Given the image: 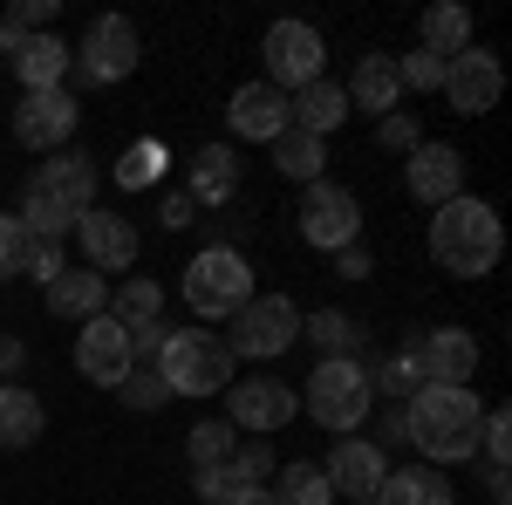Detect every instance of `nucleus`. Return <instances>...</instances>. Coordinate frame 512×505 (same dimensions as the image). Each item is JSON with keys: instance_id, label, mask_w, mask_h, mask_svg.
<instances>
[{"instance_id": "1", "label": "nucleus", "mask_w": 512, "mask_h": 505, "mask_svg": "<svg viewBox=\"0 0 512 505\" xmlns=\"http://www.w3.org/2000/svg\"><path fill=\"white\" fill-rule=\"evenodd\" d=\"M96 212V164L82 151H55L48 164H35L28 198H21V226L35 239H69Z\"/></svg>"}, {"instance_id": "2", "label": "nucleus", "mask_w": 512, "mask_h": 505, "mask_svg": "<svg viewBox=\"0 0 512 505\" xmlns=\"http://www.w3.org/2000/svg\"><path fill=\"white\" fill-rule=\"evenodd\" d=\"M403 417H410V444H417L431 465H465L478 451V417H485V403H478V389H465V383H424L403 403Z\"/></svg>"}, {"instance_id": "3", "label": "nucleus", "mask_w": 512, "mask_h": 505, "mask_svg": "<svg viewBox=\"0 0 512 505\" xmlns=\"http://www.w3.org/2000/svg\"><path fill=\"white\" fill-rule=\"evenodd\" d=\"M499 253H506V226H499V212H492L485 198H451V205H437L431 260L451 273V280H485V273L499 267Z\"/></svg>"}, {"instance_id": "4", "label": "nucleus", "mask_w": 512, "mask_h": 505, "mask_svg": "<svg viewBox=\"0 0 512 505\" xmlns=\"http://www.w3.org/2000/svg\"><path fill=\"white\" fill-rule=\"evenodd\" d=\"M158 376L171 396H219L233 383V349L212 328H171L158 349Z\"/></svg>"}, {"instance_id": "5", "label": "nucleus", "mask_w": 512, "mask_h": 505, "mask_svg": "<svg viewBox=\"0 0 512 505\" xmlns=\"http://www.w3.org/2000/svg\"><path fill=\"white\" fill-rule=\"evenodd\" d=\"M369 410H376V389H369V369H362V355L315 362V376H308V417H315L321 430H335V437H355V430L369 424Z\"/></svg>"}, {"instance_id": "6", "label": "nucleus", "mask_w": 512, "mask_h": 505, "mask_svg": "<svg viewBox=\"0 0 512 505\" xmlns=\"http://www.w3.org/2000/svg\"><path fill=\"white\" fill-rule=\"evenodd\" d=\"M185 301L198 321H233L253 301V260L239 246H198V260L185 267Z\"/></svg>"}, {"instance_id": "7", "label": "nucleus", "mask_w": 512, "mask_h": 505, "mask_svg": "<svg viewBox=\"0 0 512 505\" xmlns=\"http://www.w3.org/2000/svg\"><path fill=\"white\" fill-rule=\"evenodd\" d=\"M137 62H144V35H137V21L130 14H96L82 41L69 48V69H76L89 89H110V82L137 76Z\"/></svg>"}, {"instance_id": "8", "label": "nucleus", "mask_w": 512, "mask_h": 505, "mask_svg": "<svg viewBox=\"0 0 512 505\" xmlns=\"http://www.w3.org/2000/svg\"><path fill=\"white\" fill-rule=\"evenodd\" d=\"M301 342V308L287 301V294H253L246 308L233 314V362L246 355V362H274V355H287Z\"/></svg>"}, {"instance_id": "9", "label": "nucleus", "mask_w": 512, "mask_h": 505, "mask_svg": "<svg viewBox=\"0 0 512 505\" xmlns=\"http://www.w3.org/2000/svg\"><path fill=\"white\" fill-rule=\"evenodd\" d=\"M301 239L308 246H321V253H342V246H355L362 239V205H355L349 185H335V178H315L308 192H301Z\"/></svg>"}, {"instance_id": "10", "label": "nucleus", "mask_w": 512, "mask_h": 505, "mask_svg": "<svg viewBox=\"0 0 512 505\" xmlns=\"http://www.w3.org/2000/svg\"><path fill=\"white\" fill-rule=\"evenodd\" d=\"M260 55H267V82H274V89H308V82H321L328 41H321L308 21H274L267 41H260Z\"/></svg>"}, {"instance_id": "11", "label": "nucleus", "mask_w": 512, "mask_h": 505, "mask_svg": "<svg viewBox=\"0 0 512 505\" xmlns=\"http://www.w3.org/2000/svg\"><path fill=\"white\" fill-rule=\"evenodd\" d=\"M444 96H451V110L458 117H485L499 96H506V69H499V55L492 48H465V55H451L444 62Z\"/></svg>"}, {"instance_id": "12", "label": "nucleus", "mask_w": 512, "mask_h": 505, "mask_svg": "<svg viewBox=\"0 0 512 505\" xmlns=\"http://www.w3.org/2000/svg\"><path fill=\"white\" fill-rule=\"evenodd\" d=\"M76 96L69 89H35V96H21V110H14V144L21 151H62L69 137H76Z\"/></svg>"}, {"instance_id": "13", "label": "nucleus", "mask_w": 512, "mask_h": 505, "mask_svg": "<svg viewBox=\"0 0 512 505\" xmlns=\"http://www.w3.org/2000/svg\"><path fill=\"white\" fill-rule=\"evenodd\" d=\"M403 349L417 362V383H465L472 389V369H478V335L472 328H431V335H410Z\"/></svg>"}, {"instance_id": "14", "label": "nucleus", "mask_w": 512, "mask_h": 505, "mask_svg": "<svg viewBox=\"0 0 512 505\" xmlns=\"http://www.w3.org/2000/svg\"><path fill=\"white\" fill-rule=\"evenodd\" d=\"M76 369L89 376V383H103V389H117L123 376H130V328H123L110 308L89 314V321L76 328Z\"/></svg>"}, {"instance_id": "15", "label": "nucleus", "mask_w": 512, "mask_h": 505, "mask_svg": "<svg viewBox=\"0 0 512 505\" xmlns=\"http://www.w3.org/2000/svg\"><path fill=\"white\" fill-rule=\"evenodd\" d=\"M294 410H301V396L287 383H274V376H253V383H226V424L233 430H280V424H294Z\"/></svg>"}, {"instance_id": "16", "label": "nucleus", "mask_w": 512, "mask_h": 505, "mask_svg": "<svg viewBox=\"0 0 512 505\" xmlns=\"http://www.w3.org/2000/svg\"><path fill=\"white\" fill-rule=\"evenodd\" d=\"M383 471H390V458H383L369 437H335V451H328L321 478H328V492H342V499L355 505V499H376Z\"/></svg>"}, {"instance_id": "17", "label": "nucleus", "mask_w": 512, "mask_h": 505, "mask_svg": "<svg viewBox=\"0 0 512 505\" xmlns=\"http://www.w3.org/2000/svg\"><path fill=\"white\" fill-rule=\"evenodd\" d=\"M403 185L417 205H451V198H465V157L451 144H417L403 164Z\"/></svg>"}, {"instance_id": "18", "label": "nucleus", "mask_w": 512, "mask_h": 505, "mask_svg": "<svg viewBox=\"0 0 512 505\" xmlns=\"http://www.w3.org/2000/svg\"><path fill=\"white\" fill-rule=\"evenodd\" d=\"M226 130L246 137V144H274L280 130H287V96H280L274 82H246V89H233V103H226Z\"/></svg>"}, {"instance_id": "19", "label": "nucleus", "mask_w": 512, "mask_h": 505, "mask_svg": "<svg viewBox=\"0 0 512 505\" xmlns=\"http://www.w3.org/2000/svg\"><path fill=\"white\" fill-rule=\"evenodd\" d=\"M76 246H82V260H89V273H123L137 260V226L123 212H89L76 226Z\"/></svg>"}, {"instance_id": "20", "label": "nucleus", "mask_w": 512, "mask_h": 505, "mask_svg": "<svg viewBox=\"0 0 512 505\" xmlns=\"http://www.w3.org/2000/svg\"><path fill=\"white\" fill-rule=\"evenodd\" d=\"M110 308V280L89 267H62L55 280H48V314L55 321H89V314Z\"/></svg>"}, {"instance_id": "21", "label": "nucleus", "mask_w": 512, "mask_h": 505, "mask_svg": "<svg viewBox=\"0 0 512 505\" xmlns=\"http://www.w3.org/2000/svg\"><path fill=\"white\" fill-rule=\"evenodd\" d=\"M185 192H192V205H233V192H239V151L233 144H198Z\"/></svg>"}, {"instance_id": "22", "label": "nucleus", "mask_w": 512, "mask_h": 505, "mask_svg": "<svg viewBox=\"0 0 512 505\" xmlns=\"http://www.w3.org/2000/svg\"><path fill=\"white\" fill-rule=\"evenodd\" d=\"M342 96H349V110H369V117H390L396 103H403V82H396V55H362Z\"/></svg>"}, {"instance_id": "23", "label": "nucleus", "mask_w": 512, "mask_h": 505, "mask_svg": "<svg viewBox=\"0 0 512 505\" xmlns=\"http://www.w3.org/2000/svg\"><path fill=\"white\" fill-rule=\"evenodd\" d=\"M342 117H349V96H342V82H328V76L294 89V103H287V123L321 137V144H328V130H342Z\"/></svg>"}, {"instance_id": "24", "label": "nucleus", "mask_w": 512, "mask_h": 505, "mask_svg": "<svg viewBox=\"0 0 512 505\" xmlns=\"http://www.w3.org/2000/svg\"><path fill=\"white\" fill-rule=\"evenodd\" d=\"M14 76H21V96L62 89V76H69V41L62 35H28L14 48Z\"/></svg>"}, {"instance_id": "25", "label": "nucleus", "mask_w": 512, "mask_h": 505, "mask_svg": "<svg viewBox=\"0 0 512 505\" xmlns=\"http://www.w3.org/2000/svg\"><path fill=\"white\" fill-rule=\"evenodd\" d=\"M376 505H458V492L437 465H403V471H383Z\"/></svg>"}, {"instance_id": "26", "label": "nucleus", "mask_w": 512, "mask_h": 505, "mask_svg": "<svg viewBox=\"0 0 512 505\" xmlns=\"http://www.w3.org/2000/svg\"><path fill=\"white\" fill-rule=\"evenodd\" d=\"M301 335H308V349H321V362H335V355H369V328L342 308H315L301 321Z\"/></svg>"}, {"instance_id": "27", "label": "nucleus", "mask_w": 512, "mask_h": 505, "mask_svg": "<svg viewBox=\"0 0 512 505\" xmlns=\"http://www.w3.org/2000/svg\"><path fill=\"white\" fill-rule=\"evenodd\" d=\"M417 48H431L437 62L465 55V48H472V14H465L458 0H437V7H424V21H417Z\"/></svg>"}, {"instance_id": "28", "label": "nucleus", "mask_w": 512, "mask_h": 505, "mask_svg": "<svg viewBox=\"0 0 512 505\" xmlns=\"http://www.w3.org/2000/svg\"><path fill=\"white\" fill-rule=\"evenodd\" d=\"M41 424H48V410H41L35 389L0 383V451H28L41 437Z\"/></svg>"}, {"instance_id": "29", "label": "nucleus", "mask_w": 512, "mask_h": 505, "mask_svg": "<svg viewBox=\"0 0 512 505\" xmlns=\"http://www.w3.org/2000/svg\"><path fill=\"white\" fill-rule=\"evenodd\" d=\"M267 151H274V171H280V178H294V185H315L321 171H328V144L308 137V130H294V123L280 130Z\"/></svg>"}, {"instance_id": "30", "label": "nucleus", "mask_w": 512, "mask_h": 505, "mask_svg": "<svg viewBox=\"0 0 512 505\" xmlns=\"http://www.w3.org/2000/svg\"><path fill=\"white\" fill-rule=\"evenodd\" d=\"M233 444H239V430L226 424V417H205V424L185 430V458H192V471L226 465V458H233Z\"/></svg>"}, {"instance_id": "31", "label": "nucleus", "mask_w": 512, "mask_h": 505, "mask_svg": "<svg viewBox=\"0 0 512 505\" xmlns=\"http://www.w3.org/2000/svg\"><path fill=\"white\" fill-rule=\"evenodd\" d=\"M110 314H117L123 328H144V321H158V314H164V287L137 273V280H123L117 294H110Z\"/></svg>"}, {"instance_id": "32", "label": "nucleus", "mask_w": 512, "mask_h": 505, "mask_svg": "<svg viewBox=\"0 0 512 505\" xmlns=\"http://www.w3.org/2000/svg\"><path fill=\"white\" fill-rule=\"evenodd\" d=\"M48 21H55V0H14V7L0 14V48L14 55L28 35H48Z\"/></svg>"}, {"instance_id": "33", "label": "nucleus", "mask_w": 512, "mask_h": 505, "mask_svg": "<svg viewBox=\"0 0 512 505\" xmlns=\"http://www.w3.org/2000/svg\"><path fill=\"white\" fill-rule=\"evenodd\" d=\"M362 369H369V389L376 396H417V362H410V349H396V355H362Z\"/></svg>"}, {"instance_id": "34", "label": "nucleus", "mask_w": 512, "mask_h": 505, "mask_svg": "<svg viewBox=\"0 0 512 505\" xmlns=\"http://www.w3.org/2000/svg\"><path fill=\"white\" fill-rule=\"evenodd\" d=\"M280 505H328L335 492H328V478H321V465H280Z\"/></svg>"}, {"instance_id": "35", "label": "nucleus", "mask_w": 512, "mask_h": 505, "mask_svg": "<svg viewBox=\"0 0 512 505\" xmlns=\"http://www.w3.org/2000/svg\"><path fill=\"white\" fill-rule=\"evenodd\" d=\"M117 396H123V410H144V417L171 403V389H164V376H158V369H130V376L117 383Z\"/></svg>"}, {"instance_id": "36", "label": "nucleus", "mask_w": 512, "mask_h": 505, "mask_svg": "<svg viewBox=\"0 0 512 505\" xmlns=\"http://www.w3.org/2000/svg\"><path fill=\"white\" fill-rule=\"evenodd\" d=\"M226 465L239 471V478H246V485H267V478H274V444H267V437H239L233 444V458H226Z\"/></svg>"}, {"instance_id": "37", "label": "nucleus", "mask_w": 512, "mask_h": 505, "mask_svg": "<svg viewBox=\"0 0 512 505\" xmlns=\"http://www.w3.org/2000/svg\"><path fill=\"white\" fill-rule=\"evenodd\" d=\"M28 253H35V233H28L21 219H0V280L28 273Z\"/></svg>"}, {"instance_id": "38", "label": "nucleus", "mask_w": 512, "mask_h": 505, "mask_svg": "<svg viewBox=\"0 0 512 505\" xmlns=\"http://www.w3.org/2000/svg\"><path fill=\"white\" fill-rule=\"evenodd\" d=\"M396 82L417 89V96H424V89H444V62H437L431 48H410V55L396 62Z\"/></svg>"}, {"instance_id": "39", "label": "nucleus", "mask_w": 512, "mask_h": 505, "mask_svg": "<svg viewBox=\"0 0 512 505\" xmlns=\"http://www.w3.org/2000/svg\"><path fill=\"white\" fill-rule=\"evenodd\" d=\"M478 451H485L492 465L512 458V410H485V417H478Z\"/></svg>"}, {"instance_id": "40", "label": "nucleus", "mask_w": 512, "mask_h": 505, "mask_svg": "<svg viewBox=\"0 0 512 505\" xmlns=\"http://www.w3.org/2000/svg\"><path fill=\"white\" fill-rule=\"evenodd\" d=\"M192 492H198V505H226L233 492H246V478L233 465H212V471H192Z\"/></svg>"}, {"instance_id": "41", "label": "nucleus", "mask_w": 512, "mask_h": 505, "mask_svg": "<svg viewBox=\"0 0 512 505\" xmlns=\"http://www.w3.org/2000/svg\"><path fill=\"white\" fill-rule=\"evenodd\" d=\"M151 178H158V144H130V151H123V164H117V185H130V192H137V185H151Z\"/></svg>"}, {"instance_id": "42", "label": "nucleus", "mask_w": 512, "mask_h": 505, "mask_svg": "<svg viewBox=\"0 0 512 505\" xmlns=\"http://www.w3.org/2000/svg\"><path fill=\"white\" fill-rule=\"evenodd\" d=\"M376 144H383V151H403V157H410L417 144H424V137H417V123L403 117V110H390V117L376 123Z\"/></svg>"}, {"instance_id": "43", "label": "nucleus", "mask_w": 512, "mask_h": 505, "mask_svg": "<svg viewBox=\"0 0 512 505\" xmlns=\"http://www.w3.org/2000/svg\"><path fill=\"white\" fill-rule=\"evenodd\" d=\"M69 267V253H62V239H35V253H28V273H35L41 287L55 280V273Z\"/></svg>"}, {"instance_id": "44", "label": "nucleus", "mask_w": 512, "mask_h": 505, "mask_svg": "<svg viewBox=\"0 0 512 505\" xmlns=\"http://www.w3.org/2000/svg\"><path fill=\"white\" fill-rule=\"evenodd\" d=\"M192 212H198L192 192H171V198H164V212H158V226H164V233H185V226H192Z\"/></svg>"}, {"instance_id": "45", "label": "nucleus", "mask_w": 512, "mask_h": 505, "mask_svg": "<svg viewBox=\"0 0 512 505\" xmlns=\"http://www.w3.org/2000/svg\"><path fill=\"white\" fill-rule=\"evenodd\" d=\"M369 444H376L383 458H390V451H403V444H410V417H403V410H390V417H383V437H369Z\"/></svg>"}, {"instance_id": "46", "label": "nucleus", "mask_w": 512, "mask_h": 505, "mask_svg": "<svg viewBox=\"0 0 512 505\" xmlns=\"http://www.w3.org/2000/svg\"><path fill=\"white\" fill-rule=\"evenodd\" d=\"M335 273H342V280H369V253H362V246H342V253H335Z\"/></svg>"}, {"instance_id": "47", "label": "nucleus", "mask_w": 512, "mask_h": 505, "mask_svg": "<svg viewBox=\"0 0 512 505\" xmlns=\"http://www.w3.org/2000/svg\"><path fill=\"white\" fill-rule=\"evenodd\" d=\"M21 362H28V349L14 335H0V376H21Z\"/></svg>"}, {"instance_id": "48", "label": "nucleus", "mask_w": 512, "mask_h": 505, "mask_svg": "<svg viewBox=\"0 0 512 505\" xmlns=\"http://www.w3.org/2000/svg\"><path fill=\"white\" fill-rule=\"evenodd\" d=\"M485 499H492V505H506V499H512V485H506V465H485Z\"/></svg>"}, {"instance_id": "49", "label": "nucleus", "mask_w": 512, "mask_h": 505, "mask_svg": "<svg viewBox=\"0 0 512 505\" xmlns=\"http://www.w3.org/2000/svg\"><path fill=\"white\" fill-rule=\"evenodd\" d=\"M226 505H280V499H274V492H267V485H246V492H233V499H226Z\"/></svg>"}, {"instance_id": "50", "label": "nucleus", "mask_w": 512, "mask_h": 505, "mask_svg": "<svg viewBox=\"0 0 512 505\" xmlns=\"http://www.w3.org/2000/svg\"><path fill=\"white\" fill-rule=\"evenodd\" d=\"M355 505H376V499H355Z\"/></svg>"}]
</instances>
